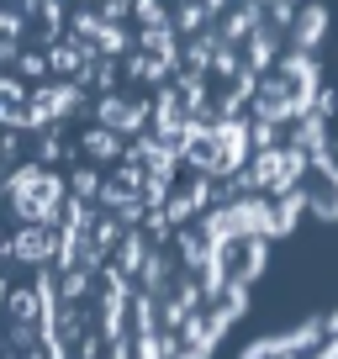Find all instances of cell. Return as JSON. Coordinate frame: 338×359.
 <instances>
[{"label": "cell", "instance_id": "6da1fadb", "mask_svg": "<svg viewBox=\"0 0 338 359\" xmlns=\"http://www.w3.org/2000/svg\"><path fill=\"white\" fill-rule=\"evenodd\" d=\"M11 359H206L338 212L317 0H6Z\"/></svg>", "mask_w": 338, "mask_h": 359}, {"label": "cell", "instance_id": "7a4b0ae2", "mask_svg": "<svg viewBox=\"0 0 338 359\" xmlns=\"http://www.w3.org/2000/svg\"><path fill=\"white\" fill-rule=\"evenodd\" d=\"M248 359H338V312H323L312 323L291 327V333L259 344Z\"/></svg>", "mask_w": 338, "mask_h": 359}]
</instances>
